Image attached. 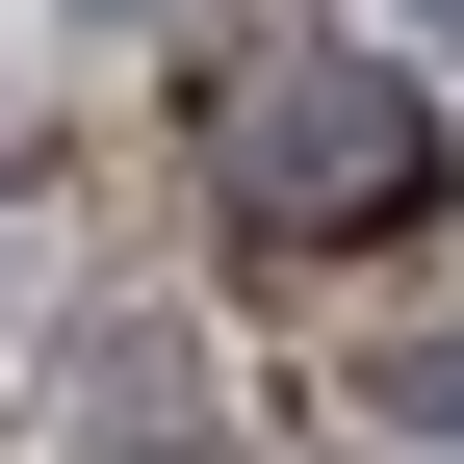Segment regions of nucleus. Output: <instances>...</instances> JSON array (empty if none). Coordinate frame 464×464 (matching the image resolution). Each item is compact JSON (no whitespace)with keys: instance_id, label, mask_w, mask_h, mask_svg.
<instances>
[{"instance_id":"obj_1","label":"nucleus","mask_w":464,"mask_h":464,"mask_svg":"<svg viewBox=\"0 0 464 464\" xmlns=\"http://www.w3.org/2000/svg\"><path fill=\"white\" fill-rule=\"evenodd\" d=\"M439 181H464V155H439V78H413V52H258V78L207 103L232 258H387Z\"/></svg>"},{"instance_id":"obj_4","label":"nucleus","mask_w":464,"mask_h":464,"mask_svg":"<svg viewBox=\"0 0 464 464\" xmlns=\"http://www.w3.org/2000/svg\"><path fill=\"white\" fill-rule=\"evenodd\" d=\"M78 26H130V0H78Z\"/></svg>"},{"instance_id":"obj_2","label":"nucleus","mask_w":464,"mask_h":464,"mask_svg":"<svg viewBox=\"0 0 464 464\" xmlns=\"http://www.w3.org/2000/svg\"><path fill=\"white\" fill-rule=\"evenodd\" d=\"M335 439L362 464H464V310L439 335H362V362H335Z\"/></svg>"},{"instance_id":"obj_3","label":"nucleus","mask_w":464,"mask_h":464,"mask_svg":"<svg viewBox=\"0 0 464 464\" xmlns=\"http://www.w3.org/2000/svg\"><path fill=\"white\" fill-rule=\"evenodd\" d=\"M362 26H387V52H439V78H464V0H362Z\"/></svg>"}]
</instances>
